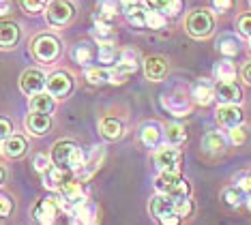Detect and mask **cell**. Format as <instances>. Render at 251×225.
<instances>
[{
  "label": "cell",
  "mask_w": 251,
  "mask_h": 225,
  "mask_svg": "<svg viewBox=\"0 0 251 225\" xmlns=\"http://www.w3.org/2000/svg\"><path fill=\"white\" fill-rule=\"evenodd\" d=\"M22 9L26 11V13H39V11L43 9V0H20Z\"/></svg>",
  "instance_id": "42"
},
{
  "label": "cell",
  "mask_w": 251,
  "mask_h": 225,
  "mask_svg": "<svg viewBox=\"0 0 251 225\" xmlns=\"http://www.w3.org/2000/svg\"><path fill=\"white\" fill-rule=\"evenodd\" d=\"M155 187L159 193L170 195L172 200H182V198H189V182L187 178H182L180 174H170V172H161L155 180Z\"/></svg>",
  "instance_id": "2"
},
{
  "label": "cell",
  "mask_w": 251,
  "mask_h": 225,
  "mask_svg": "<svg viewBox=\"0 0 251 225\" xmlns=\"http://www.w3.org/2000/svg\"><path fill=\"white\" fill-rule=\"evenodd\" d=\"M0 13H2V15H7V13H9V2H7V0L2 2V11H0Z\"/></svg>",
  "instance_id": "50"
},
{
  "label": "cell",
  "mask_w": 251,
  "mask_h": 225,
  "mask_svg": "<svg viewBox=\"0 0 251 225\" xmlns=\"http://www.w3.org/2000/svg\"><path fill=\"white\" fill-rule=\"evenodd\" d=\"M165 11H168V15H178L182 11V0H170V4L165 7Z\"/></svg>",
  "instance_id": "45"
},
{
  "label": "cell",
  "mask_w": 251,
  "mask_h": 225,
  "mask_svg": "<svg viewBox=\"0 0 251 225\" xmlns=\"http://www.w3.org/2000/svg\"><path fill=\"white\" fill-rule=\"evenodd\" d=\"M99 131H101V135L105 137V140H118V137H123V123L118 118H114V116H107L101 120V125H99Z\"/></svg>",
  "instance_id": "25"
},
{
  "label": "cell",
  "mask_w": 251,
  "mask_h": 225,
  "mask_svg": "<svg viewBox=\"0 0 251 225\" xmlns=\"http://www.w3.org/2000/svg\"><path fill=\"white\" fill-rule=\"evenodd\" d=\"M144 73L152 82H161L165 73H168V60L161 58V56H148L144 60Z\"/></svg>",
  "instance_id": "18"
},
{
  "label": "cell",
  "mask_w": 251,
  "mask_h": 225,
  "mask_svg": "<svg viewBox=\"0 0 251 225\" xmlns=\"http://www.w3.org/2000/svg\"><path fill=\"white\" fill-rule=\"evenodd\" d=\"M93 58H95V51H93V48H90L88 43H77L75 45V50H73V60L77 62V65H90L93 62Z\"/></svg>",
  "instance_id": "32"
},
{
  "label": "cell",
  "mask_w": 251,
  "mask_h": 225,
  "mask_svg": "<svg viewBox=\"0 0 251 225\" xmlns=\"http://www.w3.org/2000/svg\"><path fill=\"white\" fill-rule=\"evenodd\" d=\"M146 26L152 28V30H159V28H163L165 26V15L161 13V11H157V9L148 11V13H146Z\"/></svg>",
  "instance_id": "36"
},
{
  "label": "cell",
  "mask_w": 251,
  "mask_h": 225,
  "mask_svg": "<svg viewBox=\"0 0 251 225\" xmlns=\"http://www.w3.org/2000/svg\"><path fill=\"white\" fill-rule=\"evenodd\" d=\"M165 142H168V146H180V144H185L187 142L185 126L178 123H170L165 126Z\"/></svg>",
  "instance_id": "28"
},
{
  "label": "cell",
  "mask_w": 251,
  "mask_h": 225,
  "mask_svg": "<svg viewBox=\"0 0 251 225\" xmlns=\"http://www.w3.org/2000/svg\"><path fill=\"white\" fill-rule=\"evenodd\" d=\"M24 125H26L28 133H32V135H45L50 131V126H52V118H50V114H37V112H32V114H28V116H26Z\"/></svg>",
  "instance_id": "17"
},
{
  "label": "cell",
  "mask_w": 251,
  "mask_h": 225,
  "mask_svg": "<svg viewBox=\"0 0 251 225\" xmlns=\"http://www.w3.org/2000/svg\"><path fill=\"white\" fill-rule=\"evenodd\" d=\"M138 69V60H135V51L131 50H123L121 51V58H118L116 67L110 71V82L112 84H123L127 82V77L131 73H135Z\"/></svg>",
  "instance_id": "6"
},
{
  "label": "cell",
  "mask_w": 251,
  "mask_h": 225,
  "mask_svg": "<svg viewBox=\"0 0 251 225\" xmlns=\"http://www.w3.org/2000/svg\"><path fill=\"white\" fill-rule=\"evenodd\" d=\"M69 215H71V223L73 225H97V223H99V217H97V206L90 204V201L77 206V208L71 210Z\"/></svg>",
  "instance_id": "16"
},
{
  "label": "cell",
  "mask_w": 251,
  "mask_h": 225,
  "mask_svg": "<svg viewBox=\"0 0 251 225\" xmlns=\"http://www.w3.org/2000/svg\"><path fill=\"white\" fill-rule=\"evenodd\" d=\"M32 54H35L37 60L45 62V65H52L60 56V41L54 34H39L32 41Z\"/></svg>",
  "instance_id": "4"
},
{
  "label": "cell",
  "mask_w": 251,
  "mask_h": 225,
  "mask_svg": "<svg viewBox=\"0 0 251 225\" xmlns=\"http://www.w3.org/2000/svg\"><path fill=\"white\" fill-rule=\"evenodd\" d=\"M215 118L219 126H224V129H236V126H241L245 123V114L241 112L238 105H221L217 109Z\"/></svg>",
  "instance_id": "13"
},
{
  "label": "cell",
  "mask_w": 251,
  "mask_h": 225,
  "mask_svg": "<svg viewBox=\"0 0 251 225\" xmlns=\"http://www.w3.org/2000/svg\"><path fill=\"white\" fill-rule=\"evenodd\" d=\"M52 167H54L52 157H48V154H37L35 157V170L39 172V174H48Z\"/></svg>",
  "instance_id": "39"
},
{
  "label": "cell",
  "mask_w": 251,
  "mask_h": 225,
  "mask_svg": "<svg viewBox=\"0 0 251 225\" xmlns=\"http://www.w3.org/2000/svg\"><path fill=\"white\" fill-rule=\"evenodd\" d=\"M210 4H213L215 11H219V13H226V11H230L234 7V0H210Z\"/></svg>",
  "instance_id": "43"
},
{
  "label": "cell",
  "mask_w": 251,
  "mask_h": 225,
  "mask_svg": "<svg viewBox=\"0 0 251 225\" xmlns=\"http://www.w3.org/2000/svg\"><path fill=\"white\" fill-rule=\"evenodd\" d=\"M73 90V77L67 71H56L48 77V92L54 99H65Z\"/></svg>",
  "instance_id": "11"
},
{
  "label": "cell",
  "mask_w": 251,
  "mask_h": 225,
  "mask_svg": "<svg viewBox=\"0 0 251 225\" xmlns=\"http://www.w3.org/2000/svg\"><path fill=\"white\" fill-rule=\"evenodd\" d=\"M73 180V172L71 170H62V167H52L48 174H43V184L52 191H60L65 184H69Z\"/></svg>",
  "instance_id": "15"
},
{
  "label": "cell",
  "mask_w": 251,
  "mask_h": 225,
  "mask_svg": "<svg viewBox=\"0 0 251 225\" xmlns=\"http://www.w3.org/2000/svg\"><path fill=\"white\" fill-rule=\"evenodd\" d=\"M0 135H2V142L11 137V123H9V118H2V131H0Z\"/></svg>",
  "instance_id": "47"
},
{
  "label": "cell",
  "mask_w": 251,
  "mask_h": 225,
  "mask_svg": "<svg viewBox=\"0 0 251 225\" xmlns=\"http://www.w3.org/2000/svg\"><path fill=\"white\" fill-rule=\"evenodd\" d=\"M58 193H60L62 208H65L67 212L75 210L77 206H82V204H86V201H88L86 193H84V189H82V184H79L77 180H71L69 184H65Z\"/></svg>",
  "instance_id": "9"
},
{
  "label": "cell",
  "mask_w": 251,
  "mask_h": 225,
  "mask_svg": "<svg viewBox=\"0 0 251 225\" xmlns=\"http://www.w3.org/2000/svg\"><path fill=\"white\" fill-rule=\"evenodd\" d=\"M213 75L217 82H234V77H236V67H234L230 60H221L215 65Z\"/></svg>",
  "instance_id": "29"
},
{
  "label": "cell",
  "mask_w": 251,
  "mask_h": 225,
  "mask_svg": "<svg viewBox=\"0 0 251 225\" xmlns=\"http://www.w3.org/2000/svg\"><path fill=\"white\" fill-rule=\"evenodd\" d=\"M101 159H103V148H95L93 152L88 154V159H86V163H84L82 170L75 172V176L79 178V180H88V178L93 176L97 170H99Z\"/></svg>",
  "instance_id": "22"
},
{
  "label": "cell",
  "mask_w": 251,
  "mask_h": 225,
  "mask_svg": "<svg viewBox=\"0 0 251 225\" xmlns=\"http://www.w3.org/2000/svg\"><path fill=\"white\" fill-rule=\"evenodd\" d=\"M20 41V26L15 22H2V28H0V43H2V50H11L15 48Z\"/></svg>",
  "instance_id": "23"
},
{
  "label": "cell",
  "mask_w": 251,
  "mask_h": 225,
  "mask_svg": "<svg viewBox=\"0 0 251 225\" xmlns=\"http://www.w3.org/2000/svg\"><path fill=\"white\" fill-rule=\"evenodd\" d=\"M236 28H238V32H241L243 37L249 39V37H251V13H245V15L238 17Z\"/></svg>",
  "instance_id": "41"
},
{
  "label": "cell",
  "mask_w": 251,
  "mask_h": 225,
  "mask_svg": "<svg viewBox=\"0 0 251 225\" xmlns=\"http://www.w3.org/2000/svg\"><path fill=\"white\" fill-rule=\"evenodd\" d=\"M247 140H249V129L245 125L236 126V129H230V142L232 144H236V146H243Z\"/></svg>",
  "instance_id": "38"
},
{
  "label": "cell",
  "mask_w": 251,
  "mask_h": 225,
  "mask_svg": "<svg viewBox=\"0 0 251 225\" xmlns=\"http://www.w3.org/2000/svg\"><path fill=\"white\" fill-rule=\"evenodd\" d=\"M243 79L251 86V62H247V65L243 67Z\"/></svg>",
  "instance_id": "48"
},
{
  "label": "cell",
  "mask_w": 251,
  "mask_h": 225,
  "mask_svg": "<svg viewBox=\"0 0 251 225\" xmlns=\"http://www.w3.org/2000/svg\"><path fill=\"white\" fill-rule=\"evenodd\" d=\"M217 48L224 56H236L238 54V39L234 37V34H221L219 41H217Z\"/></svg>",
  "instance_id": "31"
},
{
  "label": "cell",
  "mask_w": 251,
  "mask_h": 225,
  "mask_svg": "<svg viewBox=\"0 0 251 225\" xmlns=\"http://www.w3.org/2000/svg\"><path fill=\"white\" fill-rule=\"evenodd\" d=\"M90 34H93V39L99 45H112L116 41V32H114V28L110 26V22L101 20V17H95V28L90 30Z\"/></svg>",
  "instance_id": "19"
},
{
  "label": "cell",
  "mask_w": 251,
  "mask_h": 225,
  "mask_svg": "<svg viewBox=\"0 0 251 225\" xmlns=\"http://www.w3.org/2000/svg\"><path fill=\"white\" fill-rule=\"evenodd\" d=\"M0 201H2V208H0V217H9V212L13 210V200L9 198V195H4L2 193V198H0Z\"/></svg>",
  "instance_id": "44"
},
{
  "label": "cell",
  "mask_w": 251,
  "mask_h": 225,
  "mask_svg": "<svg viewBox=\"0 0 251 225\" xmlns=\"http://www.w3.org/2000/svg\"><path fill=\"white\" fill-rule=\"evenodd\" d=\"M185 28L193 39H206L215 30V17L210 11L198 9V11H193V13H189V17H187V22H185Z\"/></svg>",
  "instance_id": "3"
},
{
  "label": "cell",
  "mask_w": 251,
  "mask_h": 225,
  "mask_svg": "<svg viewBox=\"0 0 251 225\" xmlns=\"http://www.w3.org/2000/svg\"><path fill=\"white\" fill-rule=\"evenodd\" d=\"M20 88L24 95L35 97L39 92H43V88H48V77L41 69H26L20 77Z\"/></svg>",
  "instance_id": "8"
},
{
  "label": "cell",
  "mask_w": 251,
  "mask_h": 225,
  "mask_svg": "<svg viewBox=\"0 0 251 225\" xmlns=\"http://www.w3.org/2000/svg\"><path fill=\"white\" fill-rule=\"evenodd\" d=\"M191 97H193V101H196V103H200V105H208L213 99H217V97H215V88L210 86V82H206V79H200V82L193 84Z\"/></svg>",
  "instance_id": "21"
},
{
  "label": "cell",
  "mask_w": 251,
  "mask_h": 225,
  "mask_svg": "<svg viewBox=\"0 0 251 225\" xmlns=\"http://www.w3.org/2000/svg\"><path fill=\"white\" fill-rule=\"evenodd\" d=\"M180 150L176 146H168L165 144L163 148H159L155 152V165L161 172H170V174H180Z\"/></svg>",
  "instance_id": "7"
},
{
  "label": "cell",
  "mask_w": 251,
  "mask_h": 225,
  "mask_svg": "<svg viewBox=\"0 0 251 225\" xmlns=\"http://www.w3.org/2000/svg\"><path fill=\"white\" fill-rule=\"evenodd\" d=\"M148 4H151L152 9H157V11H165V7L170 4V0H146Z\"/></svg>",
  "instance_id": "46"
},
{
  "label": "cell",
  "mask_w": 251,
  "mask_h": 225,
  "mask_svg": "<svg viewBox=\"0 0 251 225\" xmlns=\"http://www.w3.org/2000/svg\"><path fill=\"white\" fill-rule=\"evenodd\" d=\"M123 13H125V17H127L129 24H133V26H138V28H144L146 26V13H148V11L142 7V4H138V2H127L123 7Z\"/></svg>",
  "instance_id": "24"
},
{
  "label": "cell",
  "mask_w": 251,
  "mask_h": 225,
  "mask_svg": "<svg viewBox=\"0 0 251 225\" xmlns=\"http://www.w3.org/2000/svg\"><path fill=\"white\" fill-rule=\"evenodd\" d=\"M247 41H249V50H251V37H249V39H247Z\"/></svg>",
  "instance_id": "53"
},
{
  "label": "cell",
  "mask_w": 251,
  "mask_h": 225,
  "mask_svg": "<svg viewBox=\"0 0 251 225\" xmlns=\"http://www.w3.org/2000/svg\"><path fill=\"white\" fill-rule=\"evenodd\" d=\"M238 187L243 189V191H251V174H247L243 178V182H238Z\"/></svg>",
  "instance_id": "49"
},
{
  "label": "cell",
  "mask_w": 251,
  "mask_h": 225,
  "mask_svg": "<svg viewBox=\"0 0 251 225\" xmlns=\"http://www.w3.org/2000/svg\"><path fill=\"white\" fill-rule=\"evenodd\" d=\"M97 58H99L101 65H116V45H99L97 50Z\"/></svg>",
  "instance_id": "33"
},
{
  "label": "cell",
  "mask_w": 251,
  "mask_h": 225,
  "mask_svg": "<svg viewBox=\"0 0 251 225\" xmlns=\"http://www.w3.org/2000/svg\"><path fill=\"white\" fill-rule=\"evenodd\" d=\"M245 204H247V208L251 210V195H249V198H247V200H245Z\"/></svg>",
  "instance_id": "51"
},
{
  "label": "cell",
  "mask_w": 251,
  "mask_h": 225,
  "mask_svg": "<svg viewBox=\"0 0 251 225\" xmlns=\"http://www.w3.org/2000/svg\"><path fill=\"white\" fill-rule=\"evenodd\" d=\"M86 79L90 84H105V82H110V71L107 69H88L86 71Z\"/></svg>",
  "instance_id": "35"
},
{
  "label": "cell",
  "mask_w": 251,
  "mask_h": 225,
  "mask_svg": "<svg viewBox=\"0 0 251 225\" xmlns=\"http://www.w3.org/2000/svg\"><path fill=\"white\" fill-rule=\"evenodd\" d=\"M75 15V7L69 0H54L48 4V22L52 26H67Z\"/></svg>",
  "instance_id": "10"
},
{
  "label": "cell",
  "mask_w": 251,
  "mask_h": 225,
  "mask_svg": "<svg viewBox=\"0 0 251 225\" xmlns=\"http://www.w3.org/2000/svg\"><path fill=\"white\" fill-rule=\"evenodd\" d=\"M215 97L221 105H238L243 101V90L236 82H217Z\"/></svg>",
  "instance_id": "12"
},
{
  "label": "cell",
  "mask_w": 251,
  "mask_h": 225,
  "mask_svg": "<svg viewBox=\"0 0 251 225\" xmlns=\"http://www.w3.org/2000/svg\"><path fill=\"white\" fill-rule=\"evenodd\" d=\"M26 140L24 137H20V135H11L9 140H4L2 142V150H4V154H7L9 159H20V157H24L26 154Z\"/></svg>",
  "instance_id": "26"
},
{
  "label": "cell",
  "mask_w": 251,
  "mask_h": 225,
  "mask_svg": "<svg viewBox=\"0 0 251 225\" xmlns=\"http://www.w3.org/2000/svg\"><path fill=\"white\" fill-rule=\"evenodd\" d=\"M224 148L226 140L219 133H208L204 137V150H208V152H224Z\"/></svg>",
  "instance_id": "34"
},
{
  "label": "cell",
  "mask_w": 251,
  "mask_h": 225,
  "mask_svg": "<svg viewBox=\"0 0 251 225\" xmlns=\"http://www.w3.org/2000/svg\"><path fill=\"white\" fill-rule=\"evenodd\" d=\"M62 208V201L60 198H56V195H50V198H43L37 201L35 206V212H32V217H35L37 225H54L56 219H58Z\"/></svg>",
  "instance_id": "5"
},
{
  "label": "cell",
  "mask_w": 251,
  "mask_h": 225,
  "mask_svg": "<svg viewBox=\"0 0 251 225\" xmlns=\"http://www.w3.org/2000/svg\"><path fill=\"white\" fill-rule=\"evenodd\" d=\"M121 4L118 0H99L97 2V15L95 17H101V20H110L116 13H121Z\"/></svg>",
  "instance_id": "30"
},
{
  "label": "cell",
  "mask_w": 251,
  "mask_h": 225,
  "mask_svg": "<svg viewBox=\"0 0 251 225\" xmlns=\"http://www.w3.org/2000/svg\"><path fill=\"white\" fill-rule=\"evenodd\" d=\"M54 109V97L50 92H39L30 99V112L37 114H50Z\"/></svg>",
  "instance_id": "27"
},
{
  "label": "cell",
  "mask_w": 251,
  "mask_h": 225,
  "mask_svg": "<svg viewBox=\"0 0 251 225\" xmlns=\"http://www.w3.org/2000/svg\"><path fill=\"white\" fill-rule=\"evenodd\" d=\"M50 157H52V163L56 167H62V170H71L73 174L79 172L86 163V154H84V150L77 146L75 142L71 140H60L56 142L52 146V152H50Z\"/></svg>",
  "instance_id": "1"
},
{
  "label": "cell",
  "mask_w": 251,
  "mask_h": 225,
  "mask_svg": "<svg viewBox=\"0 0 251 225\" xmlns=\"http://www.w3.org/2000/svg\"><path fill=\"white\" fill-rule=\"evenodd\" d=\"M43 2H48V4H52V2H54V0H43Z\"/></svg>",
  "instance_id": "52"
},
{
  "label": "cell",
  "mask_w": 251,
  "mask_h": 225,
  "mask_svg": "<svg viewBox=\"0 0 251 225\" xmlns=\"http://www.w3.org/2000/svg\"><path fill=\"white\" fill-rule=\"evenodd\" d=\"M176 212L182 217V219H189L193 215V204L189 198H182V200H176Z\"/></svg>",
  "instance_id": "40"
},
{
  "label": "cell",
  "mask_w": 251,
  "mask_h": 225,
  "mask_svg": "<svg viewBox=\"0 0 251 225\" xmlns=\"http://www.w3.org/2000/svg\"><path fill=\"white\" fill-rule=\"evenodd\" d=\"M243 200H247V198H243V189L241 187H230V189H226L224 191V201L226 204H230V206H241V201Z\"/></svg>",
  "instance_id": "37"
},
{
  "label": "cell",
  "mask_w": 251,
  "mask_h": 225,
  "mask_svg": "<svg viewBox=\"0 0 251 225\" xmlns=\"http://www.w3.org/2000/svg\"><path fill=\"white\" fill-rule=\"evenodd\" d=\"M163 107L168 109V112H172L174 116H187L191 109L189 101L182 95H168V92L163 95Z\"/></svg>",
  "instance_id": "20"
},
{
  "label": "cell",
  "mask_w": 251,
  "mask_h": 225,
  "mask_svg": "<svg viewBox=\"0 0 251 225\" xmlns=\"http://www.w3.org/2000/svg\"><path fill=\"white\" fill-rule=\"evenodd\" d=\"M165 135V129L159 123H155V120H151V123H144L140 129V140L142 144H144L146 148H157L159 144H161Z\"/></svg>",
  "instance_id": "14"
}]
</instances>
